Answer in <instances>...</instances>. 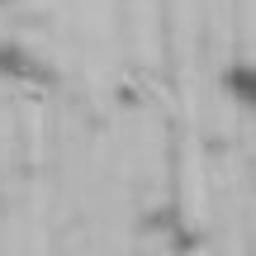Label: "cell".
<instances>
[{
  "instance_id": "cell-1",
  "label": "cell",
  "mask_w": 256,
  "mask_h": 256,
  "mask_svg": "<svg viewBox=\"0 0 256 256\" xmlns=\"http://www.w3.org/2000/svg\"><path fill=\"white\" fill-rule=\"evenodd\" d=\"M0 81H10V86H52L57 76H52V66L38 62L24 43L0 38Z\"/></svg>"
},
{
  "instance_id": "cell-2",
  "label": "cell",
  "mask_w": 256,
  "mask_h": 256,
  "mask_svg": "<svg viewBox=\"0 0 256 256\" xmlns=\"http://www.w3.org/2000/svg\"><path fill=\"white\" fill-rule=\"evenodd\" d=\"M223 95H232L242 110H252V104H256V66L252 62L228 66V72H223Z\"/></svg>"
},
{
  "instance_id": "cell-3",
  "label": "cell",
  "mask_w": 256,
  "mask_h": 256,
  "mask_svg": "<svg viewBox=\"0 0 256 256\" xmlns=\"http://www.w3.org/2000/svg\"><path fill=\"white\" fill-rule=\"evenodd\" d=\"M0 5H5V0H0Z\"/></svg>"
}]
</instances>
